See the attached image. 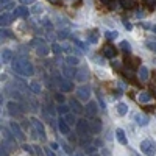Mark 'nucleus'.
<instances>
[{
	"mask_svg": "<svg viewBox=\"0 0 156 156\" xmlns=\"http://www.w3.org/2000/svg\"><path fill=\"white\" fill-rule=\"evenodd\" d=\"M11 69L14 70L17 75H22V76H31L34 73L33 64L27 58H16V59H12L11 61Z\"/></svg>",
	"mask_w": 156,
	"mask_h": 156,
	"instance_id": "obj_1",
	"label": "nucleus"
},
{
	"mask_svg": "<svg viewBox=\"0 0 156 156\" xmlns=\"http://www.w3.org/2000/svg\"><path fill=\"white\" fill-rule=\"evenodd\" d=\"M55 78H56V83L61 89V92H70V90H73L72 80H69L66 76H59V75H55Z\"/></svg>",
	"mask_w": 156,
	"mask_h": 156,
	"instance_id": "obj_2",
	"label": "nucleus"
},
{
	"mask_svg": "<svg viewBox=\"0 0 156 156\" xmlns=\"http://www.w3.org/2000/svg\"><path fill=\"white\" fill-rule=\"evenodd\" d=\"M2 134H3V142L9 147V148H16V140L17 137L12 134V131H9L8 128H2Z\"/></svg>",
	"mask_w": 156,
	"mask_h": 156,
	"instance_id": "obj_3",
	"label": "nucleus"
},
{
	"mask_svg": "<svg viewBox=\"0 0 156 156\" xmlns=\"http://www.w3.org/2000/svg\"><path fill=\"white\" fill-rule=\"evenodd\" d=\"M140 151L145 153L147 156H154L156 154V147H154V144L151 140L145 139V140L140 142Z\"/></svg>",
	"mask_w": 156,
	"mask_h": 156,
	"instance_id": "obj_4",
	"label": "nucleus"
},
{
	"mask_svg": "<svg viewBox=\"0 0 156 156\" xmlns=\"http://www.w3.org/2000/svg\"><path fill=\"white\" fill-rule=\"evenodd\" d=\"M31 123H33V126L36 128L37 137L41 139V140H45V139H47V133H45V128H44L42 122L39 120V119H36V117H33V119H31Z\"/></svg>",
	"mask_w": 156,
	"mask_h": 156,
	"instance_id": "obj_5",
	"label": "nucleus"
},
{
	"mask_svg": "<svg viewBox=\"0 0 156 156\" xmlns=\"http://www.w3.org/2000/svg\"><path fill=\"white\" fill-rule=\"evenodd\" d=\"M76 131H78V134H89L90 133V123L86 119H78L76 120Z\"/></svg>",
	"mask_w": 156,
	"mask_h": 156,
	"instance_id": "obj_6",
	"label": "nucleus"
},
{
	"mask_svg": "<svg viewBox=\"0 0 156 156\" xmlns=\"http://www.w3.org/2000/svg\"><path fill=\"white\" fill-rule=\"evenodd\" d=\"M6 108H8V111H9V114L12 117H20L22 112L25 111V109H22V106L19 105V103H16V101H9L8 105H6Z\"/></svg>",
	"mask_w": 156,
	"mask_h": 156,
	"instance_id": "obj_7",
	"label": "nucleus"
},
{
	"mask_svg": "<svg viewBox=\"0 0 156 156\" xmlns=\"http://www.w3.org/2000/svg\"><path fill=\"white\" fill-rule=\"evenodd\" d=\"M9 129L12 131V134L17 137V140H20V142L25 140V134H23L22 128H20V125H19L17 122H11V123H9Z\"/></svg>",
	"mask_w": 156,
	"mask_h": 156,
	"instance_id": "obj_8",
	"label": "nucleus"
},
{
	"mask_svg": "<svg viewBox=\"0 0 156 156\" xmlns=\"http://www.w3.org/2000/svg\"><path fill=\"white\" fill-rule=\"evenodd\" d=\"M76 97L80 100H83V101H87L90 98V89L87 86H80L76 89Z\"/></svg>",
	"mask_w": 156,
	"mask_h": 156,
	"instance_id": "obj_9",
	"label": "nucleus"
},
{
	"mask_svg": "<svg viewBox=\"0 0 156 156\" xmlns=\"http://www.w3.org/2000/svg\"><path fill=\"white\" fill-rule=\"evenodd\" d=\"M58 128H59L61 134H64V136H69L70 134V125L66 122V119H64L62 115L59 117V120H58Z\"/></svg>",
	"mask_w": 156,
	"mask_h": 156,
	"instance_id": "obj_10",
	"label": "nucleus"
},
{
	"mask_svg": "<svg viewBox=\"0 0 156 156\" xmlns=\"http://www.w3.org/2000/svg\"><path fill=\"white\" fill-rule=\"evenodd\" d=\"M84 111H86L87 117L94 119V117L97 115V112H98V106H97V103H95V101H89L87 105H86V108H84Z\"/></svg>",
	"mask_w": 156,
	"mask_h": 156,
	"instance_id": "obj_11",
	"label": "nucleus"
},
{
	"mask_svg": "<svg viewBox=\"0 0 156 156\" xmlns=\"http://www.w3.org/2000/svg\"><path fill=\"white\" fill-rule=\"evenodd\" d=\"M62 76L69 78V80H72V78H76V73H75L73 66H69V64H64V66H62Z\"/></svg>",
	"mask_w": 156,
	"mask_h": 156,
	"instance_id": "obj_12",
	"label": "nucleus"
},
{
	"mask_svg": "<svg viewBox=\"0 0 156 156\" xmlns=\"http://www.w3.org/2000/svg\"><path fill=\"white\" fill-rule=\"evenodd\" d=\"M28 14H30V9L25 6V5H22V6H17L16 9H14V17H28Z\"/></svg>",
	"mask_w": 156,
	"mask_h": 156,
	"instance_id": "obj_13",
	"label": "nucleus"
},
{
	"mask_svg": "<svg viewBox=\"0 0 156 156\" xmlns=\"http://www.w3.org/2000/svg\"><path fill=\"white\" fill-rule=\"evenodd\" d=\"M69 105H70V109H72L73 114H81V112L84 111V108L81 106V103L78 101V100H75V98L69 101Z\"/></svg>",
	"mask_w": 156,
	"mask_h": 156,
	"instance_id": "obj_14",
	"label": "nucleus"
},
{
	"mask_svg": "<svg viewBox=\"0 0 156 156\" xmlns=\"http://www.w3.org/2000/svg\"><path fill=\"white\" fill-rule=\"evenodd\" d=\"M134 122L139 125V126H147L148 125V122H150V119L147 115H144V114H134Z\"/></svg>",
	"mask_w": 156,
	"mask_h": 156,
	"instance_id": "obj_15",
	"label": "nucleus"
},
{
	"mask_svg": "<svg viewBox=\"0 0 156 156\" xmlns=\"http://www.w3.org/2000/svg\"><path fill=\"white\" fill-rule=\"evenodd\" d=\"M89 123H90V133H95V134H98V133L101 131V120L94 119V120H90Z\"/></svg>",
	"mask_w": 156,
	"mask_h": 156,
	"instance_id": "obj_16",
	"label": "nucleus"
},
{
	"mask_svg": "<svg viewBox=\"0 0 156 156\" xmlns=\"http://www.w3.org/2000/svg\"><path fill=\"white\" fill-rule=\"evenodd\" d=\"M115 137H117V140H119L122 145H126V144H128V140H126V137H125V131H123V129L117 128V129H115Z\"/></svg>",
	"mask_w": 156,
	"mask_h": 156,
	"instance_id": "obj_17",
	"label": "nucleus"
},
{
	"mask_svg": "<svg viewBox=\"0 0 156 156\" xmlns=\"http://www.w3.org/2000/svg\"><path fill=\"white\" fill-rule=\"evenodd\" d=\"M12 61V51L9 50V48H5L3 51H2V62L3 64H8V62H11Z\"/></svg>",
	"mask_w": 156,
	"mask_h": 156,
	"instance_id": "obj_18",
	"label": "nucleus"
},
{
	"mask_svg": "<svg viewBox=\"0 0 156 156\" xmlns=\"http://www.w3.org/2000/svg\"><path fill=\"white\" fill-rule=\"evenodd\" d=\"M12 20V16L8 14V12H2V16H0V23H2V27H6V25H9Z\"/></svg>",
	"mask_w": 156,
	"mask_h": 156,
	"instance_id": "obj_19",
	"label": "nucleus"
},
{
	"mask_svg": "<svg viewBox=\"0 0 156 156\" xmlns=\"http://www.w3.org/2000/svg\"><path fill=\"white\" fill-rule=\"evenodd\" d=\"M48 51H50V48H48L45 44H41V45H37V47H36V53H37L39 56H45V55H48Z\"/></svg>",
	"mask_w": 156,
	"mask_h": 156,
	"instance_id": "obj_20",
	"label": "nucleus"
},
{
	"mask_svg": "<svg viewBox=\"0 0 156 156\" xmlns=\"http://www.w3.org/2000/svg\"><path fill=\"white\" fill-rule=\"evenodd\" d=\"M30 89H31V92L36 94V95H39V94L42 92V86H41V83H37V81L30 83Z\"/></svg>",
	"mask_w": 156,
	"mask_h": 156,
	"instance_id": "obj_21",
	"label": "nucleus"
},
{
	"mask_svg": "<svg viewBox=\"0 0 156 156\" xmlns=\"http://www.w3.org/2000/svg\"><path fill=\"white\" fill-rule=\"evenodd\" d=\"M139 78L142 81H147L148 80V69L145 66H140L139 67Z\"/></svg>",
	"mask_w": 156,
	"mask_h": 156,
	"instance_id": "obj_22",
	"label": "nucleus"
},
{
	"mask_svg": "<svg viewBox=\"0 0 156 156\" xmlns=\"http://www.w3.org/2000/svg\"><path fill=\"white\" fill-rule=\"evenodd\" d=\"M66 64H69V66H78L80 64V59H78L76 56H73V55H69V56H66Z\"/></svg>",
	"mask_w": 156,
	"mask_h": 156,
	"instance_id": "obj_23",
	"label": "nucleus"
},
{
	"mask_svg": "<svg viewBox=\"0 0 156 156\" xmlns=\"http://www.w3.org/2000/svg\"><path fill=\"white\" fill-rule=\"evenodd\" d=\"M61 115H66V114H69L72 109H70V105H64V103H61V105L58 106V109H56Z\"/></svg>",
	"mask_w": 156,
	"mask_h": 156,
	"instance_id": "obj_24",
	"label": "nucleus"
},
{
	"mask_svg": "<svg viewBox=\"0 0 156 156\" xmlns=\"http://www.w3.org/2000/svg\"><path fill=\"white\" fill-rule=\"evenodd\" d=\"M103 55H105L106 58H114L115 56V50H114V47H111V45H108V47H105V50H103Z\"/></svg>",
	"mask_w": 156,
	"mask_h": 156,
	"instance_id": "obj_25",
	"label": "nucleus"
},
{
	"mask_svg": "<svg viewBox=\"0 0 156 156\" xmlns=\"http://www.w3.org/2000/svg\"><path fill=\"white\" fill-rule=\"evenodd\" d=\"M137 100H139L140 103H148V101L151 100V94H148V92H140L139 97H137Z\"/></svg>",
	"mask_w": 156,
	"mask_h": 156,
	"instance_id": "obj_26",
	"label": "nucleus"
},
{
	"mask_svg": "<svg viewBox=\"0 0 156 156\" xmlns=\"http://www.w3.org/2000/svg\"><path fill=\"white\" fill-rule=\"evenodd\" d=\"M117 112H119V115H125L128 112V105H125V103H117Z\"/></svg>",
	"mask_w": 156,
	"mask_h": 156,
	"instance_id": "obj_27",
	"label": "nucleus"
},
{
	"mask_svg": "<svg viewBox=\"0 0 156 156\" xmlns=\"http://www.w3.org/2000/svg\"><path fill=\"white\" fill-rule=\"evenodd\" d=\"M64 119H66V122L72 126V125H76V119H75V114H72V112H69V114H66V115H62Z\"/></svg>",
	"mask_w": 156,
	"mask_h": 156,
	"instance_id": "obj_28",
	"label": "nucleus"
},
{
	"mask_svg": "<svg viewBox=\"0 0 156 156\" xmlns=\"http://www.w3.org/2000/svg\"><path fill=\"white\" fill-rule=\"evenodd\" d=\"M119 47L125 51V53H126V51H128V53H129V51H131V44H129L128 41H122L120 44H119Z\"/></svg>",
	"mask_w": 156,
	"mask_h": 156,
	"instance_id": "obj_29",
	"label": "nucleus"
},
{
	"mask_svg": "<svg viewBox=\"0 0 156 156\" xmlns=\"http://www.w3.org/2000/svg\"><path fill=\"white\" fill-rule=\"evenodd\" d=\"M120 5H122L125 9H128V8H133V6H134L133 0H120Z\"/></svg>",
	"mask_w": 156,
	"mask_h": 156,
	"instance_id": "obj_30",
	"label": "nucleus"
},
{
	"mask_svg": "<svg viewBox=\"0 0 156 156\" xmlns=\"http://www.w3.org/2000/svg\"><path fill=\"white\" fill-rule=\"evenodd\" d=\"M22 150H23L25 153H28V154H34V147H31V145H28V144H23V145H22Z\"/></svg>",
	"mask_w": 156,
	"mask_h": 156,
	"instance_id": "obj_31",
	"label": "nucleus"
},
{
	"mask_svg": "<svg viewBox=\"0 0 156 156\" xmlns=\"http://www.w3.org/2000/svg\"><path fill=\"white\" fill-rule=\"evenodd\" d=\"M0 156H8V145L5 142H2V145H0Z\"/></svg>",
	"mask_w": 156,
	"mask_h": 156,
	"instance_id": "obj_32",
	"label": "nucleus"
},
{
	"mask_svg": "<svg viewBox=\"0 0 156 156\" xmlns=\"http://www.w3.org/2000/svg\"><path fill=\"white\" fill-rule=\"evenodd\" d=\"M117 36H119V33H117V31H105V37L106 39H115Z\"/></svg>",
	"mask_w": 156,
	"mask_h": 156,
	"instance_id": "obj_33",
	"label": "nucleus"
},
{
	"mask_svg": "<svg viewBox=\"0 0 156 156\" xmlns=\"http://www.w3.org/2000/svg\"><path fill=\"white\" fill-rule=\"evenodd\" d=\"M86 78H87L86 70H81V73H76V80H78V81H84Z\"/></svg>",
	"mask_w": 156,
	"mask_h": 156,
	"instance_id": "obj_34",
	"label": "nucleus"
},
{
	"mask_svg": "<svg viewBox=\"0 0 156 156\" xmlns=\"http://www.w3.org/2000/svg\"><path fill=\"white\" fill-rule=\"evenodd\" d=\"M33 147H34V153L37 156H45V150H42L41 147H37V145H33Z\"/></svg>",
	"mask_w": 156,
	"mask_h": 156,
	"instance_id": "obj_35",
	"label": "nucleus"
},
{
	"mask_svg": "<svg viewBox=\"0 0 156 156\" xmlns=\"http://www.w3.org/2000/svg\"><path fill=\"white\" fill-rule=\"evenodd\" d=\"M51 50H53V53H56V55H59L61 53V45L59 44H53V45H51Z\"/></svg>",
	"mask_w": 156,
	"mask_h": 156,
	"instance_id": "obj_36",
	"label": "nucleus"
},
{
	"mask_svg": "<svg viewBox=\"0 0 156 156\" xmlns=\"http://www.w3.org/2000/svg\"><path fill=\"white\" fill-rule=\"evenodd\" d=\"M145 45H147V47H148L150 50H153L154 53H156V42H151V41H148V42H147Z\"/></svg>",
	"mask_w": 156,
	"mask_h": 156,
	"instance_id": "obj_37",
	"label": "nucleus"
},
{
	"mask_svg": "<svg viewBox=\"0 0 156 156\" xmlns=\"http://www.w3.org/2000/svg\"><path fill=\"white\" fill-rule=\"evenodd\" d=\"M89 42H92V44L97 42V34H95V31H94L92 34H89Z\"/></svg>",
	"mask_w": 156,
	"mask_h": 156,
	"instance_id": "obj_38",
	"label": "nucleus"
},
{
	"mask_svg": "<svg viewBox=\"0 0 156 156\" xmlns=\"http://www.w3.org/2000/svg\"><path fill=\"white\" fill-rule=\"evenodd\" d=\"M76 45L80 47V48H81L83 51H86V50H87V45H86L84 42H81V41H76Z\"/></svg>",
	"mask_w": 156,
	"mask_h": 156,
	"instance_id": "obj_39",
	"label": "nucleus"
},
{
	"mask_svg": "<svg viewBox=\"0 0 156 156\" xmlns=\"http://www.w3.org/2000/svg\"><path fill=\"white\" fill-rule=\"evenodd\" d=\"M45 156H56V154L53 153V148H51V147H50V148L47 147V148H45Z\"/></svg>",
	"mask_w": 156,
	"mask_h": 156,
	"instance_id": "obj_40",
	"label": "nucleus"
},
{
	"mask_svg": "<svg viewBox=\"0 0 156 156\" xmlns=\"http://www.w3.org/2000/svg\"><path fill=\"white\" fill-rule=\"evenodd\" d=\"M86 153H87V154H92V153H95V147H92V145H87Z\"/></svg>",
	"mask_w": 156,
	"mask_h": 156,
	"instance_id": "obj_41",
	"label": "nucleus"
},
{
	"mask_svg": "<svg viewBox=\"0 0 156 156\" xmlns=\"http://www.w3.org/2000/svg\"><path fill=\"white\" fill-rule=\"evenodd\" d=\"M55 98H56V101L59 103V105H61V103H64V97H62V94H56Z\"/></svg>",
	"mask_w": 156,
	"mask_h": 156,
	"instance_id": "obj_42",
	"label": "nucleus"
},
{
	"mask_svg": "<svg viewBox=\"0 0 156 156\" xmlns=\"http://www.w3.org/2000/svg\"><path fill=\"white\" fill-rule=\"evenodd\" d=\"M123 25H125V28H126V30H131V28H133V25L129 23L126 19H123Z\"/></svg>",
	"mask_w": 156,
	"mask_h": 156,
	"instance_id": "obj_43",
	"label": "nucleus"
},
{
	"mask_svg": "<svg viewBox=\"0 0 156 156\" xmlns=\"http://www.w3.org/2000/svg\"><path fill=\"white\" fill-rule=\"evenodd\" d=\"M19 2H20L22 5H30V3H34L36 0H19Z\"/></svg>",
	"mask_w": 156,
	"mask_h": 156,
	"instance_id": "obj_44",
	"label": "nucleus"
},
{
	"mask_svg": "<svg viewBox=\"0 0 156 156\" xmlns=\"http://www.w3.org/2000/svg\"><path fill=\"white\" fill-rule=\"evenodd\" d=\"M98 100H100V106H101L103 109H105V108H106V103H105V100H103V97H100V95H98Z\"/></svg>",
	"mask_w": 156,
	"mask_h": 156,
	"instance_id": "obj_45",
	"label": "nucleus"
},
{
	"mask_svg": "<svg viewBox=\"0 0 156 156\" xmlns=\"http://www.w3.org/2000/svg\"><path fill=\"white\" fill-rule=\"evenodd\" d=\"M9 36H11V33H9L8 30H3V28H2V37H9Z\"/></svg>",
	"mask_w": 156,
	"mask_h": 156,
	"instance_id": "obj_46",
	"label": "nucleus"
},
{
	"mask_svg": "<svg viewBox=\"0 0 156 156\" xmlns=\"http://www.w3.org/2000/svg\"><path fill=\"white\" fill-rule=\"evenodd\" d=\"M70 156H84V153L83 151H80V150H78V151H73Z\"/></svg>",
	"mask_w": 156,
	"mask_h": 156,
	"instance_id": "obj_47",
	"label": "nucleus"
},
{
	"mask_svg": "<svg viewBox=\"0 0 156 156\" xmlns=\"http://www.w3.org/2000/svg\"><path fill=\"white\" fill-rule=\"evenodd\" d=\"M145 2H147L150 6H154V5H156V0H145Z\"/></svg>",
	"mask_w": 156,
	"mask_h": 156,
	"instance_id": "obj_48",
	"label": "nucleus"
},
{
	"mask_svg": "<svg viewBox=\"0 0 156 156\" xmlns=\"http://www.w3.org/2000/svg\"><path fill=\"white\" fill-rule=\"evenodd\" d=\"M50 147H51V148H53V150H58V144H56V142H53V144H51Z\"/></svg>",
	"mask_w": 156,
	"mask_h": 156,
	"instance_id": "obj_49",
	"label": "nucleus"
},
{
	"mask_svg": "<svg viewBox=\"0 0 156 156\" xmlns=\"http://www.w3.org/2000/svg\"><path fill=\"white\" fill-rule=\"evenodd\" d=\"M0 2H2V6H3V5H6V3H9V2H11V0H0Z\"/></svg>",
	"mask_w": 156,
	"mask_h": 156,
	"instance_id": "obj_50",
	"label": "nucleus"
},
{
	"mask_svg": "<svg viewBox=\"0 0 156 156\" xmlns=\"http://www.w3.org/2000/svg\"><path fill=\"white\" fill-rule=\"evenodd\" d=\"M150 30H151V31H153V33H154V34H156V25H154V27H151V28H150Z\"/></svg>",
	"mask_w": 156,
	"mask_h": 156,
	"instance_id": "obj_51",
	"label": "nucleus"
},
{
	"mask_svg": "<svg viewBox=\"0 0 156 156\" xmlns=\"http://www.w3.org/2000/svg\"><path fill=\"white\" fill-rule=\"evenodd\" d=\"M50 3H58V0H48Z\"/></svg>",
	"mask_w": 156,
	"mask_h": 156,
	"instance_id": "obj_52",
	"label": "nucleus"
},
{
	"mask_svg": "<svg viewBox=\"0 0 156 156\" xmlns=\"http://www.w3.org/2000/svg\"><path fill=\"white\" fill-rule=\"evenodd\" d=\"M101 2H103V3H109V2H111V0H101Z\"/></svg>",
	"mask_w": 156,
	"mask_h": 156,
	"instance_id": "obj_53",
	"label": "nucleus"
},
{
	"mask_svg": "<svg viewBox=\"0 0 156 156\" xmlns=\"http://www.w3.org/2000/svg\"><path fill=\"white\" fill-rule=\"evenodd\" d=\"M89 156H100V154H97V153H92V154H89Z\"/></svg>",
	"mask_w": 156,
	"mask_h": 156,
	"instance_id": "obj_54",
	"label": "nucleus"
}]
</instances>
